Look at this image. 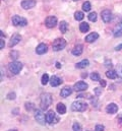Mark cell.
Returning a JSON list of instances; mask_svg holds the SVG:
<instances>
[{"label":"cell","instance_id":"23","mask_svg":"<svg viewBox=\"0 0 122 131\" xmlns=\"http://www.w3.org/2000/svg\"><path fill=\"white\" fill-rule=\"evenodd\" d=\"M106 76L109 79H115V78H117V72L115 70H108L106 72Z\"/></svg>","mask_w":122,"mask_h":131},{"label":"cell","instance_id":"6","mask_svg":"<svg viewBox=\"0 0 122 131\" xmlns=\"http://www.w3.org/2000/svg\"><path fill=\"white\" fill-rule=\"evenodd\" d=\"M8 68H9V71L12 74H18L21 72V70L23 69V64L18 61H13V62L9 63Z\"/></svg>","mask_w":122,"mask_h":131},{"label":"cell","instance_id":"47","mask_svg":"<svg viewBox=\"0 0 122 131\" xmlns=\"http://www.w3.org/2000/svg\"><path fill=\"white\" fill-rule=\"evenodd\" d=\"M73 1H78V0H73Z\"/></svg>","mask_w":122,"mask_h":131},{"label":"cell","instance_id":"34","mask_svg":"<svg viewBox=\"0 0 122 131\" xmlns=\"http://www.w3.org/2000/svg\"><path fill=\"white\" fill-rule=\"evenodd\" d=\"M94 93H95V95H96L97 97L101 96V95H102V88H96V89L94 90Z\"/></svg>","mask_w":122,"mask_h":131},{"label":"cell","instance_id":"12","mask_svg":"<svg viewBox=\"0 0 122 131\" xmlns=\"http://www.w3.org/2000/svg\"><path fill=\"white\" fill-rule=\"evenodd\" d=\"M36 4H37V1L36 0H24V1H22V7L24 9H26V10L35 7Z\"/></svg>","mask_w":122,"mask_h":131},{"label":"cell","instance_id":"31","mask_svg":"<svg viewBox=\"0 0 122 131\" xmlns=\"http://www.w3.org/2000/svg\"><path fill=\"white\" fill-rule=\"evenodd\" d=\"M25 108H26L27 111L30 112V111H33V110L35 109V105H34L33 103H30V102H27V103L25 104Z\"/></svg>","mask_w":122,"mask_h":131},{"label":"cell","instance_id":"24","mask_svg":"<svg viewBox=\"0 0 122 131\" xmlns=\"http://www.w3.org/2000/svg\"><path fill=\"white\" fill-rule=\"evenodd\" d=\"M67 29H68V25H67V23L66 21H64V20H62L60 23V25H59V30H60L61 34H65L67 32Z\"/></svg>","mask_w":122,"mask_h":131},{"label":"cell","instance_id":"1","mask_svg":"<svg viewBox=\"0 0 122 131\" xmlns=\"http://www.w3.org/2000/svg\"><path fill=\"white\" fill-rule=\"evenodd\" d=\"M52 95L51 94H42L41 96V103H40V107H41V110H47L50 105L52 104Z\"/></svg>","mask_w":122,"mask_h":131},{"label":"cell","instance_id":"30","mask_svg":"<svg viewBox=\"0 0 122 131\" xmlns=\"http://www.w3.org/2000/svg\"><path fill=\"white\" fill-rule=\"evenodd\" d=\"M91 3H90V1H86L84 4H83V10L84 11H90L91 10Z\"/></svg>","mask_w":122,"mask_h":131},{"label":"cell","instance_id":"17","mask_svg":"<svg viewBox=\"0 0 122 131\" xmlns=\"http://www.w3.org/2000/svg\"><path fill=\"white\" fill-rule=\"evenodd\" d=\"M49 82H50V85H51L52 88H55V86H58L59 84H61L62 80H61L58 76L53 75V76L50 78V81H49Z\"/></svg>","mask_w":122,"mask_h":131},{"label":"cell","instance_id":"45","mask_svg":"<svg viewBox=\"0 0 122 131\" xmlns=\"http://www.w3.org/2000/svg\"><path fill=\"white\" fill-rule=\"evenodd\" d=\"M3 37H5V35H4V34H3V32L1 31V38H3Z\"/></svg>","mask_w":122,"mask_h":131},{"label":"cell","instance_id":"13","mask_svg":"<svg viewBox=\"0 0 122 131\" xmlns=\"http://www.w3.org/2000/svg\"><path fill=\"white\" fill-rule=\"evenodd\" d=\"M47 51H48V46L44 43L39 44V46L36 48V53L39 55H43V54L47 53Z\"/></svg>","mask_w":122,"mask_h":131},{"label":"cell","instance_id":"44","mask_svg":"<svg viewBox=\"0 0 122 131\" xmlns=\"http://www.w3.org/2000/svg\"><path fill=\"white\" fill-rule=\"evenodd\" d=\"M56 67H57L58 69H60L61 68V64L59 63V62H56Z\"/></svg>","mask_w":122,"mask_h":131},{"label":"cell","instance_id":"11","mask_svg":"<svg viewBox=\"0 0 122 131\" xmlns=\"http://www.w3.org/2000/svg\"><path fill=\"white\" fill-rule=\"evenodd\" d=\"M21 41H22V36L18 35V34H14V35L10 38V41H9V43H8V47L12 48V47H14L15 45H17Z\"/></svg>","mask_w":122,"mask_h":131},{"label":"cell","instance_id":"32","mask_svg":"<svg viewBox=\"0 0 122 131\" xmlns=\"http://www.w3.org/2000/svg\"><path fill=\"white\" fill-rule=\"evenodd\" d=\"M88 18H89V20L90 21H93V23H95V21H97V12H91L89 15H88Z\"/></svg>","mask_w":122,"mask_h":131},{"label":"cell","instance_id":"3","mask_svg":"<svg viewBox=\"0 0 122 131\" xmlns=\"http://www.w3.org/2000/svg\"><path fill=\"white\" fill-rule=\"evenodd\" d=\"M35 119L41 125H45L47 123V118L46 115L43 113V110H35Z\"/></svg>","mask_w":122,"mask_h":131},{"label":"cell","instance_id":"8","mask_svg":"<svg viewBox=\"0 0 122 131\" xmlns=\"http://www.w3.org/2000/svg\"><path fill=\"white\" fill-rule=\"evenodd\" d=\"M88 88H89V85H88V83L85 82V81H77V82L73 85V90H74L75 92H86V91L88 90Z\"/></svg>","mask_w":122,"mask_h":131},{"label":"cell","instance_id":"15","mask_svg":"<svg viewBox=\"0 0 122 131\" xmlns=\"http://www.w3.org/2000/svg\"><path fill=\"white\" fill-rule=\"evenodd\" d=\"M71 94H72V89H71L70 86H68V85H67V86H64L60 92V96L62 98H67V97H69Z\"/></svg>","mask_w":122,"mask_h":131},{"label":"cell","instance_id":"25","mask_svg":"<svg viewBox=\"0 0 122 131\" xmlns=\"http://www.w3.org/2000/svg\"><path fill=\"white\" fill-rule=\"evenodd\" d=\"M84 17H85L84 12H82V11H75L74 12V18H75V20H83Z\"/></svg>","mask_w":122,"mask_h":131},{"label":"cell","instance_id":"5","mask_svg":"<svg viewBox=\"0 0 122 131\" xmlns=\"http://www.w3.org/2000/svg\"><path fill=\"white\" fill-rule=\"evenodd\" d=\"M66 47V41L64 40V39H61V38H58V39H56L54 42H53V44H52V48H53V50L54 51H60L62 49H64Z\"/></svg>","mask_w":122,"mask_h":131},{"label":"cell","instance_id":"40","mask_svg":"<svg viewBox=\"0 0 122 131\" xmlns=\"http://www.w3.org/2000/svg\"><path fill=\"white\" fill-rule=\"evenodd\" d=\"M4 48V41H3V39H1L0 40V49L2 50Z\"/></svg>","mask_w":122,"mask_h":131},{"label":"cell","instance_id":"38","mask_svg":"<svg viewBox=\"0 0 122 131\" xmlns=\"http://www.w3.org/2000/svg\"><path fill=\"white\" fill-rule=\"evenodd\" d=\"M105 66H106L107 68H111V67H112V62H111L110 60H106V61H105Z\"/></svg>","mask_w":122,"mask_h":131},{"label":"cell","instance_id":"16","mask_svg":"<svg viewBox=\"0 0 122 131\" xmlns=\"http://www.w3.org/2000/svg\"><path fill=\"white\" fill-rule=\"evenodd\" d=\"M98 39H99V34L96 33V32H93V33L89 34V35L86 37L85 41H86L87 43H93V42H95V41L98 40Z\"/></svg>","mask_w":122,"mask_h":131},{"label":"cell","instance_id":"27","mask_svg":"<svg viewBox=\"0 0 122 131\" xmlns=\"http://www.w3.org/2000/svg\"><path fill=\"white\" fill-rule=\"evenodd\" d=\"M117 77H118V81L119 82H122V65L117 66Z\"/></svg>","mask_w":122,"mask_h":131},{"label":"cell","instance_id":"7","mask_svg":"<svg viewBox=\"0 0 122 131\" xmlns=\"http://www.w3.org/2000/svg\"><path fill=\"white\" fill-rule=\"evenodd\" d=\"M46 118H47V123H49V124H54V123L58 122V120H59V119L56 117L55 112H54L53 110H49V111L47 112Z\"/></svg>","mask_w":122,"mask_h":131},{"label":"cell","instance_id":"33","mask_svg":"<svg viewBox=\"0 0 122 131\" xmlns=\"http://www.w3.org/2000/svg\"><path fill=\"white\" fill-rule=\"evenodd\" d=\"M15 98H16V95H15V93H13V92L9 93V94L6 96V99H7V100H15Z\"/></svg>","mask_w":122,"mask_h":131},{"label":"cell","instance_id":"4","mask_svg":"<svg viewBox=\"0 0 122 131\" xmlns=\"http://www.w3.org/2000/svg\"><path fill=\"white\" fill-rule=\"evenodd\" d=\"M11 20H12V25L15 27H26L28 25V20L19 15H13Z\"/></svg>","mask_w":122,"mask_h":131},{"label":"cell","instance_id":"35","mask_svg":"<svg viewBox=\"0 0 122 131\" xmlns=\"http://www.w3.org/2000/svg\"><path fill=\"white\" fill-rule=\"evenodd\" d=\"M104 129H105V127H104L102 124H97V125H96V129H95V130L96 131H104Z\"/></svg>","mask_w":122,"mask_h":131},{"label":"cell","instance_id":"22","mask_svg":"<svg viewBox=\"0 0 122 131\" xmlns=\"http://www.w3.org/2000/svg\"><path fill=\"white\" fill-rule=\"evenodd\" d=\"M56 110H57V112H58L60 115H62V114H65V113H66V107H65V105H64V104H62V103L57 104Z\"/></svg>","mask_w":122,"mask_h":131},{"label":"cell","instance_id":"14","mask_svg":"<svg viewBox=\"0 0 122 131\" xmlns=\"http://www.w3.org/2000/svg\"><path fill=\"white\" fill-rule=\"evenodd\" d=\"M117 111H118V106L114 103H111L106 107V112L108 114H115L117 113Z\"/></svg>","mask_w":122,"mask_h":131},{"label":"cell","instance_id":"46","mask_svg":"<svg viewBox=\"0 0 122 131\" xmlns=\"http://www.w3.org/2000/svg\"><path fill=\"white\" fill-rule=\"evenodd\" d=\"M8 131H17L16 129H10V130H8Z\"/></svg>","mask_w":122,"mask_h":131},{"label":"cell","instance_id":"10","mask_svg":"<svg viewBox=\"0 0 122 131\" xmlns=\"http://www.w3.org/2000/svg\"><path fill=\"white\" fill-rule=\"evenodd\" d=\"M57 17L56 16H48L46 19H45V26L48 28V29H52L54 28L56 25H57Z\"/></svg>","mask_w":122,"mask_h":131},{"label":"cell","instance_id":"18","mask_svg":"<svg viewBox=\"0 0 122 131\" xmlns=\"http://www.w3.org/2000/svg\"><path fill=\"white\" fill-rule=\"evenodd\" d=\"M83 51H84L83 45H76V46L71 50V53H72L74 56H79V55L83 54Z\"/></svg>","mask_w":122,"mask_h":131},{"label":"cell","instance_id":"9","mask_svg":"<svg viewBox=\"0 0 122 131\" xmlns=\"http://www.w3.org/2000/svg\"><path fill=\"white\" fill-rule=\"evenodd\" d=\"M101 16H102V19L105 24H108L112 20V12L109 9H104L101 12Z\"/></svg>","mask_w":122,"mask_h":131},{"label":"cell","instance_id":"43","mask_svg":"<svg viewBox=\"0 0 122 131\" xmlns=\"http://www.w3.org/2000/svg\"><path fill=\"white\" fill-rule=\"evenodd\" d=\"M82 77L83 78H87L88 77V73L86 72V73H82Z\"/></svg>","mask_w":122,"mask_h":131},{"label":"cell","instance_id":"42","mask_svg":"<svg viewBox=\"0 0 122 131\" xmlns=\"http://www.w3.org/2000/svg\"><path fill=\"white\" fill-rule=\"evenodd\" d=\"M117 120H118V122H119L120 124H122V114H121V115H119V116H118Z\"/></svg>","mask_w":122,"mask_h":131},{"label":"cell","instance_id":"29","mask_svg":"<svg viewBox=\"0 0 122 131\" xmlns=\"http://www.w3.org/2000/svg\"><path fill=\"white\" fill-rule=\"evenodd\" d=\"M72 130L73 131H83V127L80 125V123L78 122H74L72 125Z\"/></svg>","mask_w":122,"mask_h":131},{"label":"cell","instance_id":"36","mask_svg":"<svg viewBox=\"0 0 122 131\" xmlns=\"http://www.w3.org/2000/svg\"><path fill=\"white\" fill-rule=\"evenodd\" d=\"M80 98H89L90 100L94 99L93 97H91V95H89V94H86V95H79V96H77V99H80Z\"/></svg>","mask_w":122,"mask_h":131},{"label":"cell","instance_id":"39","mask_svg":"<svg viewBox=\"0 0 122 131\" xmlns=\"http://www.w3.org/2000/svg\"><path fill=\"white\" fill-rule=\"evenodd\" d=\"M100 84H101V88H105L107 83H106V81H105V80L101 79V80H100Z\"/></svg>","mask_w":122,"mask_h":131},{"label":"cell","instance_id":"19","mask_svg":"<svg viewBox=\"0 0 122 131\" xmlns=\"http://www.w3.org/2000/svg\"><path fill=\"white\" fill-rule=\"evenodd\" d=\"M89 64H90V61H89L88 59H84V60H82L80 62L76 63V64H75V67L78 68V69H82V68H86V67H88Z\"/></svg>","mask_w":122,"mask_h":131},{"label":"cell","instance_id":"37","mask_svg":"<svg viewBox=\"0 0 122 131\" xmlns=\"http://www.w3.org/2000/svg\"><path fill=\"white\" fill-rule=\"evenodd\" d=\"M10 56H11V58H12V59H16V58H17V56H18V53H17V52H15V51H12V52L10 53Z\"/></svg>","mask_w":122,"mask_h":131},{"label":"cell","instance_id":"41","mask_svg":"<svg viewBox=\"0 0 122 131\" xmlns=\"http://www.w3.org/2000/svg\"><path fill=\"white\" fill-rule=\"evenodd\" d=\"M121 49H122V44H120V45H118V46L115 47V50H116V51H119V50H121Z\"/></svg>","mask_w":122,"mask_h":131},{"label":"cell","instance_id":"28","mask_svg":"<svg viewBox=\"0 0 122 131\" xmlns=\"http://www.w3.org/2000/svg\"><path fill=\"white\" fill-rule=\"evenodd\" d=\"M49 81H50V79H49V75H48L47 73L43 74V76H42V79H41V82H42V84H43V85H46V84H47Z\"/></svg>","mask_w":122,"mask_h":131},{"label":"cell","instance_id":"26","mask_svg":"<svg viewBox=\"0 0 122 131\" xmlns=\"http://www.w3.org/2000/svg\"><path fill=\"white\" fill-rule=\"evenodd\" d=\"M91 79L94 81H100L101 80V77H100V74L98 72H91Z\"/></svg>","mask_w":122,"mask_h":131},{"label":"cell","instance_id":"2","mask_svg":"<svg viewBox=\"0 0 122 131\" xmlns=\"http://www.w3.org/2000/svg\"><path fill=\"white\" fill-rule=\"evenodd\" d=\"M88 109V105L82 101H75L71 104V110L74 112H85Z\"/></svg>","mask_w":122,"mask_h":131},{"label":"cell","instance_id":"20","mask_svg":"<svg viewBox=\"0 0 122 131\" xmlns=\"http://www.w3.org/2000/svg\"><path fill=\"white\" fill-rule=\"evenodd\" d=\"M113 36H114L115 38L122 37V24H119V25L115 28V30H114V32H113Z\"/></svg>","mask_w":122,"mask_h":131},{"label":"cell","instance_id":"21","mask_svg":"<svg viewBox=\"0 0 122 131\" xmlns=\"http://www.w3.org/2000/svg\"><path fill=\"white\" fill-rule=\"evenodd\" d=\"M79 31L82 33H88L90 31V26L88 23H82L79 25Z\"/></svg>","mask_w":122,"mask_h":131}]
</instances>
